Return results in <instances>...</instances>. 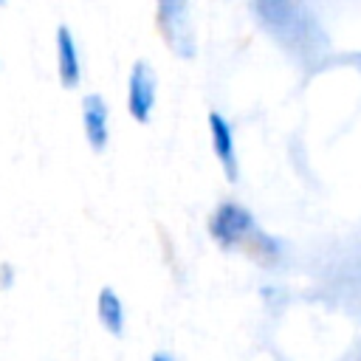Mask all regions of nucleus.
<instances>
[{
	"mask_svg": "<svg viewBox=\"0 0 361 361\" xmlns=\"http://www.w3.org/2000/svg\"><path fill=\"white\" fill-rule=\"evenodd\" d=\"M56 76H59L62 90H76L82 85L79 48H76V39L65 23L56 28Z\"/></svg>",
	"mask_w": 361,
	"mask_h": 361,
	"instance_id": "423d86ee",
	"label": "nucleus"
},
{
	"mask_svg": "<svg viewBox=\"0 0 361 361\" xmlns=\"http://www.w3.org/2000/svg\"><path fill=\"white\" fill-rule=\"evenodd\" d=\"M158 99V76L147 59H135L127 76V113L135 124H149Z\"/></svg>",
	"mask_w": 361,
	"mask_h": 361,
	"instance_id": "7ed1b4c3",
	"label": "nucleus"
},
{
	"mask_svg": "<svg viewBox=\"0 0 361 361\" xmlns=\"http://www.w3.org/2000/svg\"><path fill=\"white\" fill-rule=\"evenodd\" d=\"M0 6H6V0H0Z\"/></svg>",
	"mask_w": 361,
	"mask_h": 361,
	"instance_id": "9d476101",
	"label": "nucleus"
},
{
	"mask_svg": "<svg viewBox=\"0 0 361 361\" xmlns=\"http://www.w3.org/2000/svg\"><path fill=\"white\" fill-rule=\"evenodd\" d=\"M82 133L93 152H104L110 144V107L102 93H87L82 99Z\"/></svg>",
	"mask_w": 361,
	"mask_h": 361,
	"instance_id": "39448f33",
	"label": "nucleus"
},
{
	"mask_svg": "<svg viewBox=\"0 0 361 361\" xmlns=\"http://www.w3.org/2000/svg\"><path fill=\"white\" fill-rule=\"evenodd\" d=\"M155 25L166 48L180 56H195V28H192V0H155Z\"/></svg>",
	"mask_w": 361,
	"mask_h": 361,
	"instance_id": "f03ea898",
	"label": "nucleus"
},
{
	"mask_svg": "<svg viewBox=\"0 0 361 361\" xmlns=\"http://www.w3.org/2000/svg\"><path fill=\"white\" fill-rule=\"evenodd\" d=\"M149 361H178V358H175L169 350H155V353L149 355Z\"/></svg>",
	"mask_w": 361,
	"mask_h": 361,
	"instance_id": "1a4fd4ad",
	"label": "nucleus"
},
{
	"mask_svg": "<svg viewBox=\"0 0 361 361\" xmlns=\"http://www.w3.org/2000/svg\"><path fill=\"white\" fill-rule=\"evenodd\" d=\"M17 279V271L11 262H0V290H11Z\"/></svg>",
	"mask_w": 361,
	"mask_h": 361,
	"instance_id": "6e6552de",
	"label": "nucleus"
},
{
	"mask_svg": "<svg viewBox=\"0 0 361 361\" xmlns=\"http://www.w3.org/2000/svg\"><path fill=\"white\" fill-rule=\"evenodd\" d=\"M96 319L102 324V330L113 338H121L127 330V310L121 296L116 293L113 285H102L96 293Z\"/></svg>",
	"mask_w": 361,
	"mask_h": 361,
	"instance_id": "0eeeda50",
	"label": "nucleus"
},
{
	"mask_svg": "<svg viewBox=\"0 0 361 361\" xmlns=\"http://www.w3.org/2000/svg\"><path fill=\"white\" fill-rule=\"evenodd\" d=\"M206 228H209V237H212L223 251L248 245L251 237L259 231L254 212H251L248 206L237 203V200H223V203H217L214 212L209 214Z\"/></svg>",
	"mask_w": 361,
	"mask_h": 361,
	"instance_id": "f257e3e1",
	"label": "nucleus"
},
{
	"mask_svg": "<svg viewBox=\"0 0 361 361\" xmlns=\"http://www.w3.org/2000/svg\"><path fill=\"white\" fill-rule=\"evenodd\" d=\"M209 138H212V152H214V158H217L226 180L228 183H237V178H240V158H237L234 127L217 110H209Z\"/></svg>",
	"mask_w": 361,
	"mask_h": 361,
	"instance_id": "20e7f679",
	"label": "nucleus"
}]
</instances>
